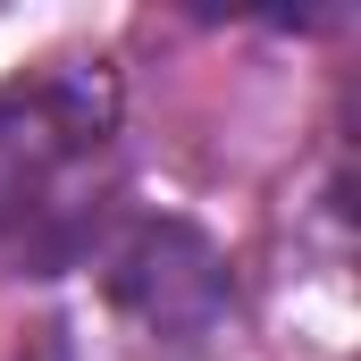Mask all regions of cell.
<instances>
[{"instance_id": "obj_1", "label": "cell", "mask_w": 361, "mask_h": 361, "mask_svg": "<svg viewBox=\"0 0 361 361\" xmlns=\"http://www.w3.org/2000/svg\"><path fill=\"white\" fill-rule=\"evenodd\" d=\"M118 193V85L51 59L0 85V269H59L101 244Z\"/></svg>"}, {"instance_id": "obj_2", "label": "cell", "mask_w": 361, "mask_h": 361, "mask_svg": "<svg viewBox=\"0 0 361 361\" xmlns=\"http://www.w3.org/2000/svg\"><path fill=\"white\" fill-rule=\"evenodd\" d=\"M101 286L160 345H202L235 311V286H227L219 244L202 227H185V219H135V227H118L101 244Z\"/></svg>"}, {"instance_id": "obj_3", "label": "cell", "mask_w": 361, "mask_h": 361, "mask_svg": "<svg viewBox=\"0 0 361 361\" xmlns=\"http://www.w3.org/2000/svg\"><path fill=\"white\" fill-rule=\"evenodd\" d=\"M17 361H76L68 353V336H59V328H34V336H25V353Z\"/></svg>"}]
</instances>
